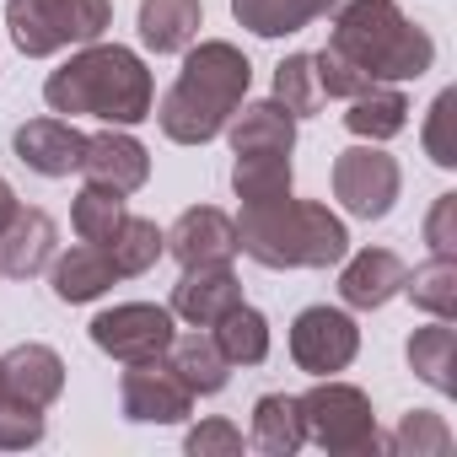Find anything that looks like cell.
<instances>
[{
    "label": "cell",
    "mask_w": 457,
    "mask_h": 457,
    "mask_svg": "<svg viewBox=\"0 0 457 457\" xmlns=\"http://www.w3.org/2000/svg\"><path fill=\"white\" fill-rule=\"evenodd\" d=\"M113 280H119V270H113V259H108L97 243H81V248H71L65 259L49 264V286H54V296H60L65 307L97 302Z\"/></svg>",
    "instance_id": "20"
},
{
    "label": "cell",
    "mask_w": 457,
    "mask_h": 457,
    "mask_svg": "<svg viewBox=\"0 0 457 457\" xmlns=\"http://www.w3.org/2000/svg\"><path fill=\"white\" fill-rule=\"evenodd\" d=\"M275 103L291 113V119H312L328 97H323V87H318V65H312V54H286L280 65H275Z\"/></svg>",
    "instance_id": "30"
},
{
    "label": "cell",
    "mask_w": 457,
    "mask_h": 457,
    "mask_svg": "<svg viewBox=\"0 0 457 457\" xmlns=\"http://www.w3.org/2000/svg\"><path fill=\"white\" fill-rule=\"evenodd\" d=\"M12 215H17V194H12V183H6V178H0V226H6Z\"/></svg>",
    "instance_id": "37"
},
{
    "label": "cell",
    "mask_w": 457,
    "mask_h": 457,
    "mask_svg": "<svg viewBox=\"0 0 457 457\" xmlns=\"http://www.w3.org/2000/svg\"><path fill=\"white\" fill-rule=\"evenodd\" d=\"M403 275H409V264H403L393 248H361V253L339 270V296H345V307H355V312H377V307H387V302L403 291Z\"/></svg>",
    "instance_id": "17"
},
{
    "label": "cell",
    "mask_w": 457,
    "mask_h": 457,
    "mask_svg": "<svg viewBox=\"0 0 457 457\" xmlns=\"http://www.w3.org/2000/svg\"><path fill=\"white\" fill-rule=\"evenodd\" d=\"M12 151H17L38 178H71V172H81L87 135H81L71 119H28V124H17V135H12Z\"/></svg>",
    "instance_id": "13"
},
{
    "label": "cell",
    "mask_w": 457,
    "mask_h": 457,
    "mask_svg": "<svg viewBox=\"0 0 457 457\" xmlns=\"http://www.w3.org/2000/svg\"><path fill=\"white\" fill-rule=\"evenodd\" d=\"M232 188L243 204H275L291 194V151H248L232 167Z\"/></svg>",
    "instance_id": "26"
},
{
    "label": "cell",
    "mask_w": 457,
    "mask_h": 457,
    "mask_svg": "<svg viewBox=\"0 0 457 457\" xmlns=\"http://www.w3.org/2000/svg\"><path fill=\"white\" fill-rule=\"evenodd\" d=\"M345 6H355V0H323V17H334V12H345Z\"/></svg>",
    "instance_id": "38"
},
{
    "label": "cell",
    "mask_w": 457,
    "mask_h": 457,
    "mask_svg": "<svg viewBox=\"0 0 457 457\" xmlns=\"http://www.w3.org/2000/svg\"><path fill=\"white\" fill-rule=\"evenodd\" d=\"M398 188H403V172L398 162L382 151V145H350L334 156V199L361 215V220H382L393 204H398Z\"/></svg>",
    "instance_id": "7"
},
{
    "label": "cell",
    "mask_w": 457,
    "mask_h": 457,
    "mask_svg": "<svg viewBox=\"0 0 457 457\" xmlns=\"http://www.w3.org/2000/svg\"><path fill=\"white\" fill-rule=\"evenodd\" d=\"M172 312L156 307V302H124V307H108L92 318V345L124 366H140V361H162L167 345H172Z\"/></svg>",
    "instance_id": "8"
},
{
    "label": "cell",
    "mask_w": 457,
    "mask_h": 457,
    "mask_svg": "<svg viewBox=\"0 0 457 457\" xmlns=\"http://www.w3.org/2000/svg\"><path fill=\"white\" fill-rule=\"evenodd\" d=\"M167 366H172V377L194 393V398H210V393H220L226 387V377H232V361L220 355V345H215V334H172V345H167V355H162Z\"/></svg>",
    "instance_id": "19"
},
{
    "label": "cell",
    "mask_w": 457,
    "mask_h": 457,
    "mask_svg": "<svg viewBox=\"0 0 457 457\" xmlns=\"http://www.w3.org/2000/svg\"><path fill=\"white\" fill-rule=\"evenodd\" d=\"M296 409H302L307 441H318L323 452H334V457L382 452V430H377L371 398H366L355 382L318 377V387H312V393H302V398H296Z\"/></svg>",
    "instance_id": "6"
},
{
    "label": "cell",
    "mask_w": 457,
    "mask_h": 457,
    "mask_svg": "<svg viewBox=\"0 0 457 457\" xmlns=\"http://www.w3.org/2000/svg\"><path fill=\"white\" fill-rule=\"evenodd\" d=\"M119 403H124V420H135V425H178V420H188L194 393L172 377L167 361H140L124 371Z\"/></svg>",
    "instance_id": "10"
},
{
    "label": "cell",
    "mask_w": 457,
    "mask_h": 457,
    "mask_svg": "<svg viewBox=\"0 0 457 457\" xmlns=\"http://www.w3.org/2000/svg\"><path fill=\"white\" fill-rule=\"evenodd\" d=\"M124 215H129L124 194H119V188H103V183H87V188L76 194V204H71V220H76V237H81V243H103Z\"/></svg>",
    "instance_id": "31"
},
{
    "label": "cell",
    "mask_w": 457,
    "mask_h": 457,
    "mask_svg": "<svg viewBox=\"0 0 457 457\" xmlns=\"http://www.w3.org/2000/svg\"><path fill=\"white\" fill-rule=\"evenodd\" d=\"M382 446H387V452H398V457H441V452H452V430H446V420H441V414L414 409V414H403V420H398V430H393Z\"/></svg>",
    "instance_id": "32"
},
{
    "label": "cell",
    "mask_w": 457,
    "mask_h": 457,
    "mask_svg": "<svg viewBox=\"0 0 457 457\" xmlns=\"http://www.w3.org/2000/svg\"><path fill=\"white\" fill-rule=\"evenodd\" d=\"M0 393L17 398V403H33V409H49L60 393H65V361L60 350L49 345H17L0 355Z\"/></svg>",
    "instance_id": "15"
},
{
    "label": "cell",
    "mask_w": 457,
    "mask_h": 457,
    "mask_svg": "<svg viewBox=\"0 0 457 457\" xmlns=\"http://www.w3.org/2000/svg\"><path fill=\"white\" fill-rule=\"evenodd\" d=\"M361 355V328L339 307H302L291 323V361L307 377H334Z\"/></svg>",
    "instance_id": "9"
},
{
    "label": "cell",
    "mask_w": 457,
    "mask_h": 457,
    "mask_svg": "<svg viewBox=\"0 0 457 457\" xmlns=\"http://www.w3.org/2000/svg\"><path fill=\"white\" fill-rule=\"evenodd\" d=\"M183 446H188V457H237L248 446V436L232 420H199Z\"/></svg>",
    "instance_id": "34"
},
{
    "label": "cell",
    "mask_w": 457,
    "mask_h": 457,
    "mask_svg": "<svg viewBox=\"0 0 457 457\" xmlns=\"http://www.w3.org/2000/svg\"><path fill=\"white\" fill-rule=\"evenodd\" d=\"M248 81H253V65L237 44H226V38L188 44L183 71L156 108L162 135L172 145H210L226 129V119L237 113V103L248 97Z\"/></svg>",
    "instance_id": "1"
},
{
    "label": "cell",
    "mask_w": 457,
    "mask_h": 457,
    "mask_svg": "<svg viewBox=\"0 0 457 457\" xmlns=\"http://www.w3.org/2000/svg\"><path fill=\"white\" fill-rule=\"evenodd\" d=\"M108 22H113V0H12L6 6L12 44L28 60H49L60 49L97 44Z\"/></svg>",
    "instance_id": "5"
},
{
    "label": "cell",
    "mask_w": 457,
    "mask_h": 457,
    "mask_svg": "<svg viewBox=\"0 0 457 457\" xmlns=\"http://www.w3.org/2000/svg\"><path fill=\"white\" fill-rule=\"evenodd\" d=\"M232 140V156H248V151H291L296 145V119L270 97V103H237V113L226 119L220 129Z\"/></svg>",
    "instance_id": "18"
},
{
    "label": "cell",
    "mask_w": 457,
    "mask_h": 457,
    "mask_svg": "<svg viewBox=\"0 0 457 457\" xmlns=\"http://www.w3.org/2000/svg\"><path fill=\"white\" fill-rule=\"evenodd\" d=\"M403 296L430 312V318H457V259L446 253H430V264H420L414 275H403Z\"/></svg>",
    "instance_id": "28"
},
{
    "label": "cell",
    "mask_w": 457,
    "mask_h": 457,
    "mask_svg": "<svg viewBox=\"0 0 457 457\" xmlns=\"http://www.w3.org/2000/svg\"><path fill=\"white\" fill-rule=\"evenodd\" d=\"M54 243H60V226L49 210H22L0 226V275L6 280H33L54 264Z\"/></svg>",
    "instance_id": "12"
},
{
    "label": "cell",
    "mask_w": 457,
    "mask_h": 457,
    "mask_svg": "<svg viewBox=\"0 0 457 457\" xmlns=\"http://www.w3.org/2000/svg\"><path fill=\"white\" fill-rule=\"evenodd\" d=\"M339 60H350L366 81H420L436 60V44L425 28H414L393 0H355L328 17V44Z\"/></svg>",
    "instance_id": "4"
},
{
    "label": "cell",
    "mask_w": 457,
    "mask_h": 457,
    "mask_svg": "<svg viewBox=\"0 0 457 457\" xmlns=\"http://www.w3.org/2000/svg\"><path fill=\"white\" fill-rule=\"evenodd\" d=\"M403 124H409V97H403L393 81H371L366 92H355V97H350L345 129H350L355 140H371V145H382V140L403 135Z\"/></svg>",
    "instance_id": "21"
},
{
    "label": "cell",
    "mask_w": 457,
    "mask_h": 457,
    "mask_svg": "<svg viewBox=\"0 0 457 457\" xmlns=\"http://www.w3.org/2000/svg\"><path fill=\"white\" fill-rule=\"evenodd\" d=\"M452 350H457V334L446 328V318H436L430 328H420L414 339H409V366H414V377L425 382V387H436V393H452L457 382H452Z\"/></svg>",
    "instance_id": "29"
},
{
    "label": "cell",
    "mask_w": 457,
    "mask_h": 457,
    "mask_svg": "<svg viewBox=\"0 0 457 457\" xmlns=\"http://www.w3.org/2000/svg\"><path fill=\"white\" fill-rule=\"evenodd\" d=\"M81 172L87 183H103V188H119V194H135L145 188L151 178V156L135 135L124 129H103V135H87V156H81Z\"/></svg>",
    "instance_id": "16"
},
{
    "label": "cell",
    "mask_w": 457,
    "mask_h": 457,
    "mask_svg": "<svg viewBox=\"0 0 457 457\" xmlns=\"http://www.w3.org/2000/svg\"><path fill=\"white\" fill-rule=\"evenodd\" d=\"M44 103L54 113H87V119H103L113 129H129L140 119H151V103H156V87H151V71L135 49L124 44H81V54H71L60 71H49L44 81Z\"/></svg>",
    "instance_id": "2"
},
{
    "label": "cell",
    "mask_w": 457,
    "mask_h": 457,
    "mask_svg": "<svg viewBox=\"0 0 457 457\" xmlns=\"http://www.w3.org/2000/svg\"><path fill=\"white\" fill-rule=\"evenodd\" d=\"M44 436H49V420H44V409H33V403H17V398H6V393H0V452L38 446Z\"/></svg>",
    "instance_id": "33"
},
{
    "label": "cell",
    "mask_w": 457,
    "mask_h": 457,
    "mask_svg": "<svg viewBox=\"0 0 457 457\" xmlns=\"http://www.w3.org/2000/svg\"><path fill=\"white\" fill-rule=\"evenodd\" d=\"M243 302V286L232 275V264H188L183 280L172 286V318L194 323V328H210L215 318H226Z\"/></svg>",
    "instance_id": "14"
},
{
    "label": "cell",
    "mask_w": 457,
    "mask_h": 457,
    "mask_svg": "<svg viewBox=\"0 0 457 457\" xmlns=\"http://www.w3.org/2000/svg\"><path fill=\"white\" fill-rule=\"evenodd\" d=\"M204 6L199 0H140V44L151 54H183L199 38Z\"/></svg>",
    "instance_id": "22"
},
{
    "label": "cell",
    "mask_w": 457,
    "mask_h": 457,
    "mask_svg": "<svg viewBox=\"0 0 457 457\" xmlns=\"http://www.w3.org/2000/svg\"><path fill=\"white\" fill-rule=\"evenodd\" d=\"M210 334H215L220 355L232 361V366H259L270 355V318L259 307H248V302H237L226 318H215Z\"/></svg>",
    "instance_id": "25"
},
{
    "label": "cell",
    "mask_w": 457,
    "mask_h": 457,
    "mask_svg": "<svg viewBox=\"0 0 457 457\" xmlns=\"http://www.w3.org/2000/svg\"><path fill=\"white\" fill-rule=\"evenodd\" d=\"M162 248L183 270L188 264H232L237 259V220L215 204H194L162 232Z\"/></svg>",
    "instance_id": "11"
},
{
    "label": "cell",
    "mask_w": 457,
    "mask_h": 457,
    "mask_svg": "<svg viewBox=\"0 0 457 457\" xmlns=\"http://www.w3.org/2000/svg\"><path fill=\"white\" fill-rule=\"evenodd\" d=\"M452 108H457V92H441L430 103V124H425V151L436 167H457V145H452Z\"/></svg>",
    "instance_id": "35"
},
{
    "label": "cell",
    "mask_w": 457,
    "mask_h": 457,
    "mask_svg": "<svg viewBox=\"0 0 457 457\" xmlns=\"http://www.w3.org/2000/svg\"><path fill=\"white\" fill-rule=\"evenodd\" d=\"M425 243H430V253L457 259V194H441L436 199V210L425 220Z\"/></svg>",
    "instance_id": "36"
},
{
    "label": "cell",
    "mask_w": 457,
    "mask_h": 457,
    "mask_svg": "<svg viewBox=\"0 0 457 457\" xmlns=\"http://www.w3.org/2000/svg\"><path fill=\"white\" fill-rule=\"evenodd\" d=\"M248 446L264 452V457H291L307 446V425H302V409L291 393H264L253 403V430H248Z\"/></svg>",
    "instance_id": "23"
},
{
    "label": "cell",
    "mask_w": 457,
    "mask_h": 457,
    "mask_svg": "<svg viewBox=\"0 0 457 457\" xmlns=\"http://www.w3.org/2000/svg\"><path fill=\"white\" fill-rule=\"evenodd\" d=\"M232 17L259 38H286L323 17V0H232Z\"/></svg>",
    "instance_id": "27"
},
{
    "label": "cell",
    "mask_w": 457,
    "mask_h": 457,
    "mask_svg": "<svg viewBox=\"0 0 457 457\" xmlns=\"http://www.w3.org/2000/svg\"><path fill=\"white\" fill-rule=\"evenodd\" d=\"M108 259H113V270H119V280H135V275H145L167 248H162V232H156V220H145V215H124L113 232L97 243Z\"/></svg>",
    "instance_id": "24"
},
{
    "label": "cell",
    "mask_w": 457,
    "mask_h": 457,
    "mask_svg": "<svg viewBox=\"0 0 457 457\" xmlns=\"http://www.w3.org/2000/svg\"><path fill=\"white\" fill-rule=\"evenodd\" d=\"M237 253L264 270H328L350 253V232L328 204L286 194L275 204H243Z\"/></svg>",
    "instance_id": "3"
}]
</instances>
